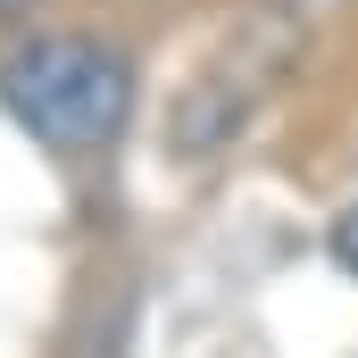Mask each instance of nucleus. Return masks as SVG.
I'll use <instances>...</instances> for the list:
<instances>
[{
  "mask_svg": "<svg viewBox=\"0 0 358 358\" xmlns=\"http://www.w3.org/2000/svg\"><path fill=\"white\" fill-rule=\"evenodd\" d=\"M0 100L42 150L92 159L134 117V59L100 34H25L0 50Z\"/></svg>",
  "mask_w": 358,
  "mask_h": 358,
  "instance_id": "1",
  "label": "nucleus"
},
{
  "mask_svg": "<svg viewBox=\"0 0 358 358\" xmlns=\"http://www.w3.org/2000/svg\"><path fill=\"white\" fill-rule=\"evenodd\" d=\"M325 250H334V267H342V275H358V192L334 208V225H325Z\"/></svg>",
  "mask_w": 358,
  "mask_h": 358,
  "instance_id": "2",
  "label": "nucleus"
},
{
  "mask_svg": "<svg viewBox=\"0 0 358 358\" xmlns=\"http://www.w3.org/2000/svg\"><path fill=\"white\" fill-rule=\"evenodd\" d=\"M275 8H283V17H300V25H308V17H342V8H350V0H275Z\"/></svg>",
  "mask_w": 358,
  "mask_h": 358,
  "instance_id": "3",
  "label": "nucleus"
}]
</instances>
